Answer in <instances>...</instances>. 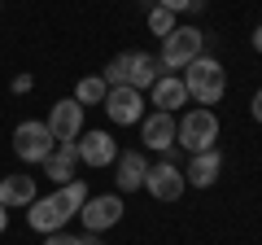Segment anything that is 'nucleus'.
Masks as SVG:
<instances>
[{
  "mask_svg": "<svg viewBox=\"0 0 262 245\" xmlns=\"http://www.w3.org/2000/svg\"><path fill=\"white\" fill-rule=\"evenodd\" d=\"M39 193H35V175H22V171H13V175H0V201L5 206H31Z\"/></svg>",
  "mask_w": 262,
  "mask_h": 245,
  "instance_id": "16",
  "label": "nucleus"
},
{
  "mask_svg": "<svg viewBox=\"0 0 262 245\" xmlns=\"http://www.w3.org/2000/svg\"><path fill=\"white\" fill-rule=\"evenodd\" d=\"M201 53H206V31L201 27H175L162 39L158 62H162V70H184L188 62H196Z\"/></svg>",
  "mask_w": 262,
  "mask_h": 245,
  "instance_id": "4",
  "label": "nucleus"
},
{
  "mask_svg": "<svg viewBox=\"0 0 262 245\" xmlns=\"http://www.w3.org/2000/svg\"><path fill=\"white\" fill-rule=\"evenodd\" d=\"M5 228H9V206L0 201V232H5Z\"/></svg>",
  "mask_w": 262,
  "mask_h": 245,
  "instance_id": "26",
  "label": "nucleus"
},
{
  "mask_svg": "<svg viewBox=\"0 0 262 245\" xmlns=\"http://www.w3.org/2000/svg\"><path fill=\"white\" fill-rule=\"evenodd\" d=\"M53 149H57V140H53V132H48V122L27 118V122L13 127V153H18L22 162H44Z\"/></svg>",
  "mask_w": 262,
  "mask_h": 245,
  "instance_id": "5",
  "label": "nucleus"
},
{
  "mask_svg": "<svg viewBox=\"0 0 262 245\" xmlns=\"http://www.w3.org/2000/svg\"><path fill=\"white\" fill-rule=\"evenodd\" d=\"M105 92H110V84H105L101 75H88V79H79V84H75V101L83 105V110H88V105H101Z\"/></svg>",
  "mask_w": 262,
  "mask_h": 245,
  "instance_id": "18",
  "label": "nucleus"
},
{
  "mask_svg": "<svg viewBox=\"0 0 262 245\" xmlns=\"http://www.w3.org/2000/svg\"><path fill=\"white\" fill-rule=\"evenodd\" d=\"M158 75H166L158 62V53H131V70H127V88H136V92H149L153 84H158Z\"/></svg>",
  "mask_w": 262,
  "mask_h": 245,
  "instance_id": "17",
  "label": "nucleus"
},
{
  "mask_svg": "<svg viewBox=\"0 0 262 245\" xmlns=\"http://www.w3.org/2000/svg\"><path fill=\"white\" fill-rule=\"evenodd\" d=\"M144 175H149V158H144L140 149L118 153V162H114V179H118V193H136V189H144Z\"/></svg>",
  "mask_w": 262,
  "mask_h": 245,
  "instance_id": "13",
  "label": "nucleus"
},
{
  "mask_svg": "<svg viewBox=\"0 0 262 245\" xmlns=\"http://www.w3.org/2000/svg\"><path fill=\"white\" fill-rule=\"evenodd\" d=\"M79 162H83V167H114V162H118V145H114V136L110 132H83L79 136Z\"/></svg>",
  "mask_w": 262,
  "mask_h": 245,
  "instance_id": "11",
  "label": "nucleus"
},
{
  "mask_svg": "<svg viewBox=\"0 0 262 245\" xmlns=\"http://www.w3.org/2000/svg\"><path fill=\"white\" fill-rule=\"evenodd\" d=\"M122 197H114V193H96V197H88L83 201V210H79V223H83V232H92V236H101L105 228H114L122 219Z\"/></svg>",
  "mask_w": 262,
  "mask_h": 245,
  "instance_id": "7",
  "label": "nucleus"
},
{
  "mask_svg": "<svg viewBox=\"0 0 262 245\" xmlns=\"http://www.w3.org/2000/svg\"><path fill=\"white\" fill-rule=\"evenodd\" d=\"M39 167H44V175L53 179L57 189L70 184V179H79V145H75V140H57V149L48 153Z\"/></svg>",
  "mask_w": 262,
  "mask_h": 245,
  "instance_id": "10",
  "label": "nucleus"
},
{
  "mask_svg": "<svg viewBox=\"0 0 262 245\" xmlns=\"http://www.w3.org/2000/svg\"><path fill=\"white\" fill-rule=\"evenodd\" d=\"M88 197H92V193H88L83 179H70V184H61L57 193L31 201V206H27V223L35 228V232H44V236H48V232H61V228L83 210Z\"/></svg>",
  "mask_w": 262,
  "mask_h": 245,
  "instance_id": "1",
  "label": "nucleus"
},
{
  "mask_svg": "<svg viewBox=\"0 0 262 245\" xmlns=\"http://www.w3.org/2000/svg\"><path fill=\"white\" fill-rule=\"evenodd\" d=\"M184 88H188V101H196V105H219L223 101V92H227V70L219 66V57H196V62H188L184 66Z\"/></svg>",
  "mask_w": 262,
  "mask_h": 245,
  "instance_id": "2",
  "label": "nucleus"
},
{
  "mask_svg": "<svg viewBox=\"0 0 262 245\" xmlns=\"http://www.w3.org/2000/svg\"><path fill=\"white\" fill-rule=\"evenodd\" d=\"M127 70H131V53H118L110 66H105V75H101V79H105L110 88H118V84H127Z\"/></svg>",
  "mask_w": 262,
  "mask_h": 245,
  "instance_id": "20",
  "label": "nucleus"
},
{
  "mask_svg": "<svg viewBox=\"0 0 262 245\" xmlns=\"http://www.w3.org/2000/svg\"><path fill=\"white\" fill-rule=\"evenodd\" d=\"M175 27H179V18H175L170 9H162V5H153V9H149V31H153L158 39H166Z\"/></svg>",
  "mask_w": 262,
  "mask_h": 245,
  "instance_id": "19",
  "label": "nucleus"
},
{
  "mask_svg": "<svg viewBox=\"0 0 262 245\" xmlns=\"http://www.w3.org/2000/svg\"><path fill=\"white\" fill-rule=\"evenodd\" d=\"M175 149H184V153L219 149V114L206 110V105L184 110V118H175Z\"/></svg>",
  "mask_w": 262,
  "mask_h": 245,
  "instance_id": "3",
  "label": "nucleus"
},
{
  "mask_svg": "<svg viewBox=\"0 0 262 245\" xmlns=\"http://www.w3.org/2000/svg\"><path fill=\"white\" fill-rule=\"evenodd\" d=\"M88 245H105V241H101V236H92V232H88Z\"/></svg>",
  "mask_w": 262,
  "mask_h": 245,
  "instance_id": "27",
  "label": "nucleus"
},
{
  "mask_svg": "<svg viewBox=\"0 0 262 245\" xmlns=\"http://www.w3.org/2000/svg\"><path fill=\"white\" fill-rule=\"evenodd\" d=\"M101 105H105V114H110L114 127H136V122L144 118V92H136V88H127V84L110 88Z\"/></svg>",
  "mask_w": 262,
  "mask_h": 245,
  "instance_id": "6",
  "label": "nucleus"
},
{
  "mask_svg": "<svg viewBox=\"0 0 262 245\" xmlns=\"http://www.w3.org/2000/svg\"><path fill=\"white\" fill-rule=\"evenodd\" d=\"M149 101L158 105L162 114L184 110V105H188V88H184V79H179V75H158V84L149 88Z\"/></svg>",
  "mask_w": 262,
  "mask_h": 245,
  "instance_id": "15",
  "label": "nucleus"
},
{
  "mask_svg": "<svg viewBox=\"0 0 262 245\" xmlns=\"http://www.w3.org/2000/svg\"><path fill=\"white\" fill-rule=\"evenodd\" d=\"M44 245H88V236H70V232L61 228V232H48Z\"/></svg>",
  "mask_w": 262,
  "mask_h": 245,
  "instance_id": "21",
  "label": "nucleus"
},
{
  "mask_svg": "<svg viewBox=\"0 0 262 245\" xmlns=\"http://www.w3.org/2000/svg\"><path fill=\"white\" fill-rule=\"evenodd\" d=\"M249 114H253V122H262V88L249 96Z\"/></svg>",
  "mask_w": 262,
  "mask_h": 245,
  "instance_id": "24",
  "label": "nucleus"
},
{
  "mask_svg": "<svg viewBox=\"0 0 262 245\" xmlns=\"http://www.w3.org/2000/svg\"><path fill=\"white\" fill-rule=\"evenodd\" d=\"M140 140L149 145L153 153L175 149V114H162V110L144 114V118H140Z\"/></svg>",
  "mask_w": 262,
  "mask_h": 245,
  "instance_id": "12",
  "label": "nucleus"
},
{
  "mask_svg": "<svg viewBox=\"0 0 262 245\" xmlns=\"http://www.w3.org/2000/svg\"><path fill=\"white\" fill-rule=\"evenodd\" d=\"M144 189H149L153 201H179V197H184V189H188V179H184V171H179L175 162L158 158L149 167V175H144Z\"/></svg>",
  "mask_w": 262,
  "mask_h": 245,
  "instance_id": "8",
  "label": "nucleus"
},
{
  "mask_svg": "<svg viewBox=\"0 0 262 245\" xmlns=\"http://www.w3.org/2000/svg\"><path fill=\"white\" fill-rule=\"evenodd\" d=\"M253 53L262 57V22H258V27H253Z\"/></svg>",
  "mask_w": 262,
  "mask_h": 245,
  "instance_id": "25",
  "label": "nucleus"
},
{
  "mask_svg": "<svg viewBox=\"0 0 262 245\" xmlns=\"http://www.w3.org/2000/svg\"><path fill=\"white\" fill-rule=\"evenodd\" d=\"M31 88H35V79H31V75H13V84H9V92H13V96H27Z\"/></svg>",
  "mask_w": 262,
  "mask_h": 245,
  "instance_id": "22",
  "label": "nucleus"
},
{
  "mask_svg": "<svg viewBox=\"0 0 262 245\" xmlns=\"http://www.w3.org/2000/svg\"><path fill=\"white\" fill-rule=\"evenodd\" d=\"M44 122H48V132H53V140H79L83 136V105L75 96H66V101H57L48 110Z\"/></svg>",
  "mask_w": 262,
  "mask_h": 245,
  "instance_id": "9",
  "label": "nucleus"
},
{
  "mask_svg": "<svg viewBox=\"0 0 262 245\" xmlns=\"http://www.w3.org/2000/svg\"><path fill=\"white\" fill-rule=\"evenodd\" d=\"M153 5H162V9H170V13H175V18H179V13H192V0H153Z\"/></svg>",
  "mask_w": 262,
  "mask_h": 245,
  "instance_id": "23",
  "label": "nucleus"
},
{
  "mask_svg": "<svg viewBox=\"0 0 262 245\" xmlns=\"http://www.w3.org/2000/svg\"><path fill=\"white\" fill-rule=\"evenodd\" d=\"M219 175H223V153L219 149H206V153H192V158H188L184 179L192 184V189H210Z\"/></svg>",
  "mask_w": 262,
  "mask_h": 245,
  "instance_id": "14",
  "label": "nucleus"
}]
</instances>
